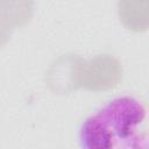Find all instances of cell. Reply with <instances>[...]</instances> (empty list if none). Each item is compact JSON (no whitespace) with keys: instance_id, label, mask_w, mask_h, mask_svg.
<instances>
[{"instance_id":"6da1fadb","label":"cell","mask_w":149,"mask_h":149,"mask_svg":"<svg viewBox=\"0 0 149 149\" xmlns=\"http://www.w3.org/2000/svg\"><path fill=\"white\" fill-rule=\"evenodd\" d=\"M121 77V63L111 55H98L88 61L78 56L73 58V90L84 87L90 91H106L116 86Z\"/></svg>"},{"instance_id":"7a4b0ae2","label":"cell","mask_w":149,"mask_h":149,"mask_svg":"<svg viewBox=\"0 0 149 149\" xmlns=\"http://www.w3.org/2000/svg\"><path fill=\"white\" fill-rule=\"evenodd\" d=\"M98 115L106 122L113 135L127 139L143 121L146 109L134 98L120 97L112 100Z\"/></svg>"},{"instance_id":"3957f363","label":"cell","mask_w":149,"mask_h":149,"mask_svg":"<svg viewBox=\"0 0 149 149\" xmlns=\"http://www.w3.org/2000/svg\"><path fill=\"white\" fill-rule=\"evenodd\" d=\"M30 1H0V48L10 38L15 27L26 24L33 15Z\"/></svg>"},{"instance_id":"277c9868","label":"cell","mask_w":149,"mask_h":149,"mask_svg":"<svg viewBox=\"0 0 149 149\" xmlns=\"http://www.w3.org/2000/svg\"><path fill=\"white\" fill-rule=\"evenodd\" d=\"M80 142L84 149H114V135L98 114L87 118L83 123Z\"/></svg>"},{"instance_id":"5b68a950","label":"cell","mask_w":149,"mask_h":149,"mask_svg":"<svg viewBox=\"0 0 149 149\" xmlns=\"http://www.w3.org/2000/svg\"><path fill=\"white\" fill-rule=\"evenodd\" d=\"M120 21L130 30L143 31L149 22V2L147 0H123L118 2Z\"/></svg>"}]
</instances>
